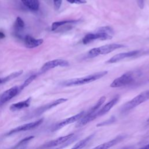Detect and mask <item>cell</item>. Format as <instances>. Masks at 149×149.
Segmentation results:
<instances>
[{
	"label": "cell",
	"instance_id": "obj_20",
	"mask_svg": "<svg viewBox=\"0 0 149 149\" xmlns=\"http://www.w3.org/2000/svg\"><path fill=\"white\" fill-rule=\"evenodd\" d=\"M23 73V70H20L19 71L13 72V73H12L9 74H8L7 76H6L5 77L0 78V83H1V84H2V83H6L8 81H10V80H12L15 78L17 77L18 76L21 75Z\"/></svg>",
	"mask_w": 149,
	"mask_h": 149
},
{
	"label": "cell",
	"instance_id": "obj_11",
	"mask_svg": "<svg viewBox=\"0 0 149 149\" xmlns=\"http://www.w3.org/2000/svg\"><path fill=\"white\" fill-rule=\"evenodd\" d=\"M84 113H85V112L83 111L80 112L79 113H78L71 117H69V118H68L66 119L62 120V121H61L60 122H59L58 123H57L56 125L54 126V127L52 129V130L53 131L58 130L68 125H69V124H71L72 123L78 121L81 118L83 117V116L84 115Z\"/></svg>",
	"mask_w": 149,
	"mask_h": 149
},
{
	"label": "cell",
	"instance_id": "obj_14",
	"mask_svg": "<svg viewBox=\"0 0 149 149\" xmlns=\"http://www.w3.org/2000/svg\"><path fill=\"white\" fill-rule=\"evenodd\" d=\"M119 99V97L118 95L115 97L113 99H112L109 102H107L105 105H104L101 109H99L96 112L95 115L96 117L98 118L99 116H101L104 114L107 113L111 109V108L116 105Z\"/></svg>",
	"mask_w": 149,
	"mask_h": 149
},
{
	"label": "cell",
	"instance_id": "obj_9",
	"mask_svg": "<svg viewBox=\"0 0 149 149\" xmlns=\"http://www.w3.org/2000/svg\"><path fill=\"white\" fill-rule=\"evenodd\" d=\"M68 66H69V63L66 60L61 59H54L45 63L40 69V73H44L56 67H67Z\"/></svg>",
	"mask_w": 149,
	"mask_h": 149
},
{
	"label": "cell",
	"instance_id": "obj_24",
	"mask_svg": "<svg viewBox=\"0 0 149 149\" xmlns=\"http://www.w3.org/2000/svg\"><path fill=\"white\" fill-rule=\"evenodd\" d=\"M34 138V137L33 136L25 137L24 139L21 140L18 143H17V144H16V146H15L13 148H19V147H22V146H24V145H26L27 143H29L30 141H31V140H33Z\"/></svg>",
	"mask_w": 149,
	"mask_h": 149
},
{
	"label": "cell",
	"instance_id": "obj_4",
	"mask_svg": "<svg viewBox=\"0 0 149 149\" xmlns=\"http://www.w3.org/2000/svg\"><path fill=\"white\" fill-rule=\"evenodd\" d=\"M140 75V73L137 71L128 72L115 79L110 84V87L112 88H116L130 84L133 83L136 80V78L139 77Z\"/></svg>",
	"mask_w": 149,
	"mask_h": 149
},
{
	"label": "cell",
	"instance_id": "obj_18",
	"mask_svg": "<svg viewBox=\"0 0 149 149\" xmlns=\"http://www.w3.org/2000/svg\"><path fill=\"white\" fill-rule=\"evenodd\" d=\"M29 9L33 11H37L40 7L38 0H20Z\"/></svg>",
	"mask_w": 149,
	"mask_h": 149
},
{
	"label": "cell",
	"instance_id": "obj_13",
	"mask_svg": "<svg viewBox=\"0 0 149 149\" xmlns=\"http://www.w3.org/2000/svg\"><path fill=\"white\" fill-rule=\"evenodd\" d=\"M139 53V51H131L127 52H122L118 54L115 55L112 58H111L109 60H108L106 63H113L118 62L121 60H123L125 58L132 57L134 56H136Z\"/></svg>",
	"mask_w": 149,
	"mask_h": 149
},
{
	"label": "cell",
	"instance_id": "obj_16",
	"mask_svg": "<svg viewBox=\"0 0 149 149\" xmlns=\"http://www.w3.org/2000/svg\"><path fill=\"white\" fill-rule=\"evenodd\" d=\"M31 97H30L29 98H27V99L23 100V101H21L19 102H17L16 103L13 104L10 106L9 109L11 111L13 112H15V111H17L19 110H21L23 108H27L30 106V104H31Z\"/></svg>",
	"mask_w": 149,
	"mask_h": 149
},
{
	"label": "cell",
	"instance_id": "obj_12",
	"mask_svg": "<svg viewBox=\"0 0 149 149\" xmlns=\"http://www.w3.org/2000/svg\"><path fill=\"white\" fill-rule=\"evenodd\" d=\"M20 93L18 86H14L4 91L0 96V105H3Z\"/></svg>",
	"mask_w": 149,
	"mask_h": 149
},
{
	"label": "cell",
	"instance_id": "obj_28",
	"mask_svg": "<svg viewBox=\"0 0 149 149\" xmlns=\"http://www.w3.org/2000/svg\"><path fill=\"white\" fill-rule=\"evenodd\" d=\"M137 4L140 9H143L144 6V0H137Z\"/></svg>",
	"mask_w": 149,
	"mask_h": 149
},
{
	"label": "cell",
	"instance_id": "obj_5",
	"mask_svg": "<svg viewBox=\"0 0 149 149\" xmlns=\"http://www.w3.org/2000/svg\"><path fill=\"white\" fill-rule=\"evenodd\" d=\"M149 100V90L144 91L134 97L130 101L127 102L121 107L120 111L122 113L127 112L140 104Z\"/></svg>",
	"mask_w": 149,
	"mask_h": 149
},
{
	"label": "cell",
	"instance_id": "obj_22",
	"mask_svg": "<svg viewBox=\"0 0 149 149\" xmlns=\"http://www.w3.org/2000/svg\"><path fill=\"white\" fill-rule=\"evenodd\" d=\"M37 74H32L31 75L30 77H29L24 81V83L19 87V91L20 92L23 90L25 87H26L27 86H28L36 77H37Z\"/></svg>",
	"mask_w": 149,
	"mask_h": 149
},
{
	"label": "cell",
	"instance_id": "obj_31",
	"mask_svg": "<svg viewBox=\"0 0 149 149\" xmlns=\"http://www.w3.org/2000/svg\"><path fill=\"white\" fill-rule=\"evenodd\" d=\"M147 122H148V123H149V118L147 120Z\"/></svg>",
	"mask_w": 149,
	"mask_h": 149
},
{
	"label": "cell",
	"instance_id": "obj_19",
	"mask_svg": "<svg viewBox=\"0 0 149 149\" xmlns=\"http://www.w3.org/2000/svg\"><path fill=\"white\" fill-rule=\"evenodd\" d=\"M79 22L78 20H62L55 22L52 23L51 25V30L55 31L58 29L59 27L68 24H75Z\"/></svg>",
	"mask_w": 149,
	"mask_h": 149
},
{
	"label": "cell",
	"instance_id": "obj_1",
	"mask_svg": "<svg viewBox=\"0 0 149 149\" xmlns=\"http://www.w3.org/2000/svg\"><path fill=\"white\" fill-rule=\"evenodd\" d=\"M107 73L108 72L106 70L101 71L91 74H88L86 76L82 77L70 79L66 81H64L61 84V85L63 87H72L88 84L93 81H94L99 79L102 78V77L105 76L107 74Z\"/></svg>",
	"mask_w": 149,
	"mask_h": 149
},
{
	"label": "cell",
	"instance_id": "obj_23",
	"mask_svg": "<svg viewBox=\"0 0 149 149\" xmlns=\"http://www.w3.org/2000/svg\"><path fill=\"white\" fill-rule=\"evenodd\" d=\"M24 27V22L23 20L19 16L16 17V22L15 23V28L16 30L20 31L22 29H23Z\"/></svg>",
	"mask_w": 149,
	"mask_h": 149
},
{
	"label": "cell",
	"instance_id": "obj_15",
	"mask_svg": "<svg viewBox=\"0 0 149 149\" xmlns=\"http://www.w3.org/2000/svg\"><path fill=\"white\" fill-rule=\"evenodd\" d=\"M24 41L26 47L28 48H34L37 47L41 45L44 42L42 39H36L29 35L25 36Z\"/></svg>",
	"mask_w": 149,
	"mask_h": 149
},
{
	"label": "cell",
	"instance_id": "obj_33",
	"mask_svg": "<svg viewBox=\"0 0 149 149\" xmlns=\"http://www.w3.org/2000/svg\"><path fill=\"white\" fill-rule=\"evenodd\" d=\"M0 84H1V83H0Z\"/></svg>",
	"mask_w": 149,
	"mask_h": 149
},
{
	"label": "cell",
	"instance_id": "obj_21",
	"mask_svg": "<svg viewBox=\"0 0 149 149\" xmlns=\"http://www.w3.org/2000/svg\"><path fill=\"white\" fill-rule=\"evenodd\" d=\"M94 134H92L89 135L88 136H87V137L84 138V139L78 141L73 147L72 148H75V149H79V148H82L83 147H84L92 139V138L94 137Z\"/></svg>",
	"mask_w": 149,
	"mask_h": 149
},
{
	"label": "cell",
	"instance_id": "obj_25",
	"mask_svg": "<svg viewBox=\"0 0 149 149\" xmlns=\"http://www.w3.org/2000/svg\"><path fill=\"white\" fill-rule=\"evenodd\" d=\"M115 121V118L113 116H112L110 119L105 120V121H104L101 123H98L97 125V127H100V126H106V125H109L112 123H113V122Z\"/></svg>",
	"mask_w": 149,
	"mask_h": 149
},
{
	"label": "cell",
	"instance_id": "obj_3",
	"mask_svg": "<svg viewBox=\"0 0 149 149\" xmlns=\"http://www.w3.org/2000/svg\"><path fill=\"white\" fill-rule=\"evenodd\" d=\"M106 101V97L105 96H102L99 100L96 102V103L89 110L84 113V115L81 118L76 124V127H79L84 126L88 123L91 122L97 118L95 115V112L100 109V108L102 106V105Z\"/></svg>",
	"mask_w": 149,
	"mask_h": 149
},
{
	"label": "cell",
	"instance_id": "obj_8",
	"mask_svg": "<svg viewBox=\"0 0 149 149\" xmlns=\"http://www.w3.org/2000/svg\"><path fill=\"white\" fill-rule=\"evenodd\" d=\"M76 140V137H74V133H71L68 134L65 136L58 137L55 140L49 141L47 143L44 144L42 147V148H49L58 146L59 145H62V146L60 147V148L64 147L67 145L73 143Z\"/></svg>",
	"mask_w": 149,
	"mask_h": 149
},
{
	"label": "cell",
	"instance_id": "obj_32",
	"mask_svg": "<svg viewBox=\"0 0 149 149\" xmlns=\"http://www.w3.org/2000/svg\"><path fill=\"white\" fill-rule=\"evenodd\" d=\"M147 53H149V50H148V51H147Z\"/></svg>",
	"mask_w": 149,
	"mask_h": 149
},
{
	"label": "cell",
	"instance_id": "obj_26",
	"mask_svg": "<svg viewBox=\"0 0 149 149\" xmlns=\"http://www.w3.org/2000/svg\"><path fill=\"white\" fill-rule=\"evenodd\" d=\"M53 2H54V6L55 10H58L61 5H62V0H53Z\"/></svg>",
	"mask_w": 149,
	"mask_h": 149
},
{
	"label": "cell",
	"instance_id": "obj_2",
	"mask_svg": "<svg viewBox=\"0 0 149 149\" xmlns=\"http://www.w3.org/2000/svg\"><path fill=\"white\" fill-rule=\"evenodd\" d=\"M113 29L109 26H104L98 28L95 33H91L86 34L82 39L84 44H88L94 40H107L112 38Z\"/></svg>",
	"mask_w": 149,
	"mask_h": 149
},
{
	"label": "cell",
	"instance_id": "obj_7",
	"mask_svg": "<svg viewBox=\"0 0 149 149\" xmlns=\"http://www.w3.org/2000/svg\"><path fill=\"white\" fill-rule=\"evenodd\" d=\"M67 101H68V99L65 98H61L57 99V100L51 101L47 104H45L41 107H38V108L36 109L34 111H32V112L31 113L29 114L27 116H26L25 117L26 118V119H31L34 117L40 116L41 114H42L47 111H48V110H49V109L61 104L64 103Z\"/></svg>",
	"mask_w": 149,
	"mask_h": 149
},
{
	"label": "cell",
	"instance_id": "obj_27",
	"mask_svg": "<svg viewBox=\"0 0 149 149\" xmlns=\"http://www.w3.org/2000/svg\"><path fill=\"white\" fill-rule=\"evenodd\" d=\"M69 3L72 4H83L86 3V1L84 0H66Z\"/></svg>",
	"mask_w": 149,
	"mask_h": 149
},
{
	"label": "cell",
	"instance_id": "obj_30",
	"mask_svg": "<svg viewBox=\"0 0 149 149\" xmlns=\"http://www.w3.org/2000/svg\"><path fill=\"white\" fill-rule=\"evenodd\" d=\"M143 148H147V149H149V143L147 144H146V145L145 146H144Z\"/></svg>",
	"mask_w": 149,
	"mask_h": 149
},
{
	"label": "cell",
	"instance_id": "obj_17",
	"mask_svg": "<svg viewBox=\"0 0 149 149\" xmlns=\"http://www.w3.org/2000/svg\"><path fill=\"white\" fill-rule=\"evenodd\" d=\"M124 139V136H119L116 137H115V139L105 142L104 143L101 144L100 145H98V146L94 147V148H96V149H106V148H109L113 146H115V144H116L117 143L120 142L123 139Z\"/></svg>",
	"mask_w": 149,
	"mask_h": 149
},
{
	"label": "cell",
	"instance_id": "obj_10",
	"mask_svg": "<svg viewBox=\"0 0 149 149\" xmlns=\"http://www.w3.org/2000/svg\"><path fill=\"white\" fill-rule=\"evenodd\" d=\"M44 119L41 118L36 121H34L33 122H30L27 123H25L24 125L19 126L15 129L10 130L8 133L7 135H11L14 133L20 132H23V131H26V130H29L33 129H34L38 126H39L42 122H43Z\"/></svg>",
	"mask_w": 149,
	"mask_h": 149
},
{
	"label": "cell",
	"instance_id": "obj_6",
	"mask_svg": "<svg viewBox=\"0 0 149 149\" xmlns=\"http://www.w3.org/2000/svg\"><path fill=\"white\" fill-rule=\"evenodd\" d=\"M125 47L124 45L120 44H109L97 48H94L90 49L86 54V58H94L99 55L108 54L112 51Z\"/></svg>",
	"mask_w": 149,
	"mask_h": 149
},
{
	"label": "cell",
	"instance_id": "obj_29",
	"mask_svg": "<svg viewBox=\"0 0 149 149\" xmlns=\"http://www.w3.org/2000/svg\"><path fill=\"white\" fill-rule=\"evenodd\" d=\"M5 35L4 34V33L1 32V31H0V39L5 38Z\"/></svg>",
	"mask_w": 149,
	"mask_h": 149
}]
</instances>
